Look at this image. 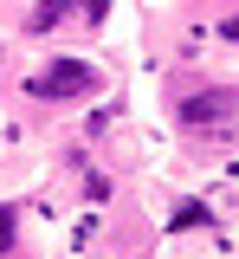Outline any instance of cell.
<instances>
[{
	"instance_id": "6da1fadb",
	"label": "cell",
	"mask_w": 239,
	"mask_h": 259,
	"mask_svg": "<svg viewBox=\"0 0 239 259\" xmlns=\"http://www.w3.org/2000/svg\"><path fill=\"white\" fill-rule=\"evenodd\" d=\"M91 84H97L91 65H52V71L39 78V91H45V97H58V91H91Z\"/></svg>"
},
{
	"instance_id": "7a4b0ae2",
	"label": "cell",
	"mask_w": 239,
	"mask_h": 259,
	"mask_svg": "<svg viewBox=\"0 0 239 259\" xmlns=\"http://www.w3.org/2000/svg\"><path fill=\"white\" fill-rule=\"evenodd\" d=\"M7 246H13V214L0 207V253H7Z\"/></svg>"
}]
</instances>
